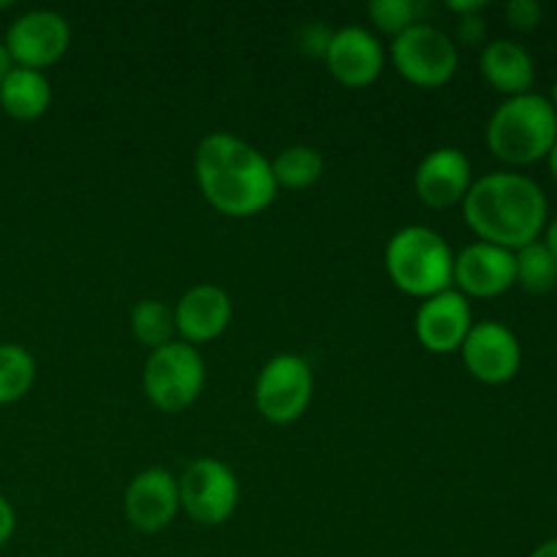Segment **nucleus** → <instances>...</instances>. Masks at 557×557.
<instances>
[{"mask_svg": "<svg viewBox=\"0 0 557 557\" xmlns=\"http://www.w3.org/2000/svg\"><path fill=\"white\" fill-rule=\"evenodd\" d=\"M194 172L205 199L223 215H256L267 210L277 196L270 158L226 131H218L199 141Z\"/></svg>", "mask_w": 557, "mask_h": 557, "instance_id": "nucleus-1", "label": "nucleus"}, {"mask_svg": "<svg viewBox=\"0 0 557 557\" xmlns=\"http://www.w3.org/2000/svg\"><path fill=\"white\" fill-rule=\"evenodd\" d=\"M462 215L482 243L520 250L547 228L549 205L536 180L517 172H490L473 180L462 199Z\"/></svg>", "mask_w": 557, "mask_h": 557, "instance_id": "nucleus-2", "label": "nucleus"}, {"mask_svg": "<svg viewBox=\"0 0 557 557\" xmlns=\"http://www.w3.org/2000/svg\"><path fill=\"white\" fill-rule=\"evenodd\" d=\"M557 139V112L539 92H522L500 103L487 123V147L511 166H528L549 156Z\"/></svg>", "mask_w": 557, "mask_h": 557, "instance_id": "nucleus-3", "label": "nucleus"}, {"mask_svg": "<svg viewBox=\"0 0 557 557\" xmlns=\"http://www.w3.org/2000/svg\"><path fill=\"white\" fill-rule=\"evenodd\" d=\"M384 264L392 283L411 297L428 299L455 286V253L430 226H406L392 234Z\"/></svg>", "mask_w": 557, "mask_h": 557, "instance_id": "nucleus-4", "label": "nucleus"}, {"mask_svg": "<svg viewBox=\"0 0 557 557\" xmlns=\"http://www.w3.org/2000/svg\"><path fill=\"white\" fill-rule=\"evenodd\" d=\"M205 359L183 341H172L150 351L141 373L147 400L166 413H180L194 406L205 389Z\"/></svg>", "mask_w": 557, "mask_h": 557, "instance_id": "nucleus-5", "label": "nucleus"}, {"mask_svg": "<svg viewBox=\"0 0 557 557\" xmlns=\"http://www.w3.org/2000/svg\"><path fill=\"white\" fill-rule=\"evenodd\" d=\"M397 74L417 87H441L460 69V52L455 38L438 25L417 22L395 36L389 47Z\"/></svg>", "mask_w": 557, "mask_h": 557, "instance_id": "nucleus-6", "label": "nucleus"}, {"mask_svg": "<svg viewBox=\"0 0 557 557\" xmlns=\"http://www.w3.org/2000/svg\"><path fill=\"white\" fill-rule=\"evenodd\" d=\"M256 408L272 424H292L313 397V368L297 354H277L256 379Z\"/></svg>", "mask_w": 557, "mask_h": 557, "instance_id": "nucleus-7", "label": "nucleus"}, {"mask_svg": "<svg viewBox=\"0 0 557 557\" xmlns=\"http://www.w3.org/2000/svg\"><path fill=\"white\" fill-rule=\"evenodd\" d=\"M180 509L199 525H223L239 504L237 473L215 457H199L177 479Z\"/></svg>", "mask_w": 557, "mask_h": 557, "instance_id": "nucleus-8", "label": "nucleus"}, {"mask_svg": "<svg viewBox=\"0 0 557 557\" xmlns=\"http://www.w3.org/2000/svg\"><path fill=\"white\" fill-rule=\"evenodd\" d=\"M11 63L44 71L58 63L71 44V25L63 14L49 9L27 11L11 22L3 38Z\"/></svg>", "mask_w": 557, "mask_h": 557, "instance_id": "nucleus-9", "label": "nucleus"}, {"mask_svg": "<svg viewBox=\"0 0 557 557\" xmlns=\"http://www.w3.org/2000/svg\"><path fill=\"white\" fill-rule=\"evenodd\" d=\"M468 373L482 384H506L520 373V337L500 321H479L460 346Z\"/></svg>", "mask_w": 557, "mask_h": 557, "instance_id": "nucleus-10", "label": "nucleus"}, {"mask_svg": "<svg viewBox=\"0 0 557 557\" xmlns=\"http://www.w3.org/2000/svg\"><path fill=\"white\" fill-rule=\"evenodd\" d=\"M125 520L139 533H158L172 525L180 511V484L166 468H145L125 487Z\"/></svg>", "mask_w": 557, "mask_h": 557, "instance_id": "nucleus-11", "label": "nucleus"}, {"mask_svg": "<svg viewBox=\"0 0 557 557\" xmlns=\"http://www.w3.org/2000/svg\"><path fill=\"white\" fill-rule=\"evenodd\" d=\"M326 69L341 85L368 87L381 76L386 63L384 44L375 33L362 25H348L332 33L330 49L324 54Z\"/></svg>", "mask_w": 557, "mask_h": 557, "instance_id": "nucleus-12", "label": "nucleus"}, {"mask_svg": "<svg viewBox=\"0 0 557 557\" xmlns=\"http://www.w3.org/2000/svg\"><path fill=\"white\" fill-rule=\"evenodd\" d=\"M413 326H417L419 343H422L428 351H460V346L466 343L468 332H471L473 326L471 302H468L466 294H460L457 288H446V292L422 299Z\"/></svg>", "mask_w": 557, "mask_h": 557, "instance_id": "nucleus-13", "label": "nucleus"}, {"mask_svg": "<svg viewBox=\"0 0 557 557\" xmlns=\"http://www.w3.org/2000/svg\"><path fill=\"white\" fill-rule=\"evenodd\" d=\"M473 185V169L460 147H438L428 152L413 174L417 196L433 210L462 205Z\"/></svg>", "mask_w": 557, "mask_h": 557, "instance_id": "nucleus-14", "label": "nucleus"}, {"mask_svg": "<svg viewBox=\"0 0 557 557\" xmlns=\"http://www.w3.org/2000/svg\"><path fill=\"white\" fill-rule=\"evenodd\" d=\"M515 250L500 245L473 243L455 256L457 292L466 297H500L515 286Z\"/></svg>", "mask_w": 557, "mask_h": 557, "instance_id": "nucleus-15", "label": "nucleus"}, {"mask_svg": "<svg viewBox=\"0 0 557 557\" xmlns=\"http://www.w3.org/2000/svg\"><path fill=\"white\" fill-rule=\"evenodd\" d=\"M232 297L221 286L199 283L188 288L174 305V326L183 335V343L196 346V343H210L221 337L232 324Z\"/></svg>", "mask_w": 557, "mask_h": 557, "instance_id": "nucleus-16", "label": "nucleus"}, {"mask_svg": "<svg viewBox=\"0 0 557 557\" xmlns=\"http://www.w3.org/2000/svg\"><path fill=\"white\" fill-rule=\"evenodd\" d=\"M482 76L504 96H522L531 92L533 82H536V63L533 54L528 52L522 44L511 41V38H495L482 49Z\"/></svg>", "mask_w": 557, "mask_h": 557, "instance_id": "nucleus-17", "label": "nucleus"}, {"mask_svg": "<svg viewBox=\"0 0 557 557\" xmlns=\"http://www.w3.org/2000/svg\"><path fill=\"white\" fill-rule=\"evenodd\" d=\"M52 103V87L44 71L14 69L0 82V107L14 120H38Z\"/></svg>", "mask_w": 557, "mask_h": 557, "instance_id": "nucleus-18", "label": "nucleus"}, {"mask_svg": "<svg viewBox=\"0 0 557 557\" xmlns=\"http://www.w3.org/2000/svg\"><path fill=\"white\" fill-rule=\"evenodd\" d=\"M270 166L277 188L302 190L321 180V174H324V156L310 145H292L277 152V158L270 161Z\"/></svg>", "mask_w": 557, "mask_h": 557, "instance_id": "nucleus-19", "label": "nucleus"}, {"mask_svg": "<svg viewBox=\"0 0 557 557\" xmlns=\"http://www.w3.org/2000/svg\"><path fill=\"white\" fill-rule=\"evenodd\" d=\"M36 381V359L25 346L0 343V406L16 403Z\"/></svg>", "mask_w": 557, "mask_h": 557, "instance_id": "nucleus-20", "label": "nucleus"}, {"mask_svg": "<svg viewBox=\"0 0 557 557\" xmlns=\"http://www.w3.org/2000/svg\"><path fill=\"white\" fill-rule=\"evenodd\" d=\"M515 283L531 294H547L557 286V261L544 243L515 250Z\"/></svg>", "mask_w": 557, "mask_h": 557, "instance_id": "nucleus-21", "label": "nucleus"}, {"mask_svg": "<svg viewBox=\"0 0 557 557\" xmlns=\"http://www.w3.org/2000/svg\"><path fill=\"white\" fill-rule=\"evenodd\" d=\"M131 330L134 337L147 348H161L172 343V335L177 332L174 326V310L161 299H141L131 310Z\"/></svg>", "mask_w": 557, "mask_h": 557, "instance_id": "nucleus-22", "label": "nucleus"}, {"mask_svg": "<svg viewBox=\"0 0 557 557\" xmlns=\"http://www.w3.org/2000/svg\"><path fill=\"white\" fill-rule=\"evenodd\" d=\"M368 16L381 33H389L395 38L417 22H424V5L417 0H370Z\"/></svg>", "mask_w": 557, "mask_h": 557, "instance_id": "nucleus-23", "label": "nucleus"}, {"mask_svg": "<svg viewBox=\"0 0 557 557\" xmlns=\"http://www.w3.org/2000/svg\"><path fill=\"white\" fill-rule=\"evenodd\" d=\"M506 20L511 22V27H517V30H533V27H539V22H542V3H536V0H509L506 3Z\"/></svg>", "mask_w": 557, "mask_h": 557, "instance_id": "nucleus-24", "label": "nucleus"}, {"mask_svg": "<svg viewBox=\"0 0 557 557\" xmlns=\"http://www.w3.org/2000/svg\"><path fill=\"white\" fill-rule=\"evenodd\" d=\"M332 33L326 25H321V22H310V25H305L302 30H299V49H302L308 58H324L326 49H330V41H332Z\"/></svg>", "mask_w": 557, "mask_h": 557, "instance_id": "nucleus-25", "label": "nucleus"}, {"mask_svg": "<svg viewBox=\"0 0 557 557\" xmlns=\"http://www.w3.org/2000/svg\"><path fill=\"white\" fill-rule=\"evenodd\" d=\"M455 36H457V44H466V47H479V44L487 38V22H484L482 14L460 16Z\"/></svg>", "mask_w": 557, "mask_h": 557, "instance_id": "nucleus-26", "label": "nucleus"}, {"mask_svg": "<svg viewBox=\"0 0 557 557\" xmlns=\"http://www.w3.org/2000/svg\"><path fill=\"white\" fill-rule=\"evenodd\" d=\"M14 528H16L14 509H11L9 500H5L3 495H0V547H3V544L9 542L11 533H14Z\"/></svg>", "mask_w": 557, "mask_h": 557, "instance_id": "nucleus-27", "label": "nucleus"}, {"mask_svg": "<svg viewBox=\"0 0 557 557\" xmlns=\"http://www.w3.org/2000/svg\"><path fill=\"white\" fill-rule=\"evenodd\" d=\"M484 5H487V0H449L446 9L457 16H471V14H482Z\"/></svg>", "mask_w": 557, "mask_h": 557, "instance_id": "nucleus-28", "label": "nucleus"}, {"mask_svg": "<svg viewBox=\"0 0 557 557\" xmlns=\"http://www.w3.org/2000/svg\"><path fill=\"white\" fill-rule=\"evenodd\" d=\"M544 245H547L549 253H553L557 261V218H553V221L547 223V228H544Z\"/></svg>", "mask_w": 557, "mask_h": 557, "instance_id": "nucleus-29", "label": "nucleus"}, {"mask_svg": "<svg viewBox=\"0 0 557 557\" xmlns=\"http://www.w3.org/2000/svg\"><path fill=\"white\" fill-rule=\"evenodd\" d=\"M531 557H557V539H547L544 544H539Z\"/></svg>", "mask_w": 557, "mask_h": 557, "instance_id": "nucleus-30", "label": "nucleus"}, {"mask_svg": "<svg viewBox=\"0 0 557 557\" xmlns=\"http://www.w3.org/2000/svg\"><path fill=\"white\" fill-rule=\"evenodd\" d=\"M11 69H14V63H11V58H9V49H5L3 38H0V82L5 79V74H9Z\"/></svg>", "mask_w": 557, "mask_h": 557, "instance_id": "nucleus-31", "label": "nucleus"}, {"mask_svg": "<svg viewBox=\"0 0 557 557\" xmlns=\"http://www.w3.org/2000/svg\"><path fill=\"white\" fill-rule=\"evenodd\" d=\"M547 161H549V172H553V177L557 180V139H555V145H553V150H549V156H547Z\"/></svg>", "mask_w": 557, "mask_h": 557, "instance_id": "nucleus-32", "label": "nucleus"}, {"mask_svg": "<svg viewBox=\"0 0 557 557\" xmlns=\"http://www.w3.org/2000/svg\"><path fill=\"white\" fill-rule=\"evenodd\" d=\"M553 107H555V112H557V82L553 85Z\"/></svg>", "mask_w": 557, "mask_h": 557, "instance_id": "nucleus-33", "label": "nucleus"}]
</instances>
